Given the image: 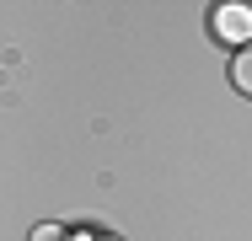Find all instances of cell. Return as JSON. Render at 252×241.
Here are the masks:
<instances>
[{"mask_svg":"<svg viewBox=\"0 0 252 241\" xmlns=\"http://www.w3.org/2000/svg\"><path fill=\"white\" fill-rule=\"evenodd\" d=\"M215 38L247 48L252 43V5H220V11H215Z\"/></svg>","mask_w":252,"mask_h":241,"instance_id":"6da1fadb","label":"cell"},{"mask_svg":"<svg viewBox=\"0 0 252 241\" xmlns=\"http://www.w3.org/2000/svg\"><path fill=\"white\" fill-rule=\"evenodd\" d=\"M231 81H236V91H242V96H252V43L231 54Z\"/></svg>","mask_w":252,"mask_h":241,"instance_id":"7a4b0ae2","label":"cell"}]
</instances>
